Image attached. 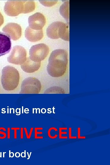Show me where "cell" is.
<instances>
[{
  "instance_id": "10",
  "label": "cell",
  "mask_w": 110,
  "mask_h": 165,
  "mask_svg": "<svg viewBox=\"0 0 110 165\" xmlns=\"http://www.w3.org/2000/svg\"><path fill=\"white\" fill-rule=\"evenodd\" d=\"M11 48V42L9 36L0 31V57L8 53Z\"/></svg>"
},
{
  "instance_id": "6",
  "label": "cell",
  "mask_w": 110,
  "mask_h": 165,
  "mask_svg": "<svg viewBox=\"0 0 110 165\" xmlns=\"http://www.w3.org/2000/svg\"><path fill=\"white\" fill-rule=\"evenodd\" d=\"M5 13L10 16H16L24 13V0H8L4 7Z\"/></svg>"
},
{
  "instance_id": "13",
  "label": "cell",
  "mask_w": 110,
  "mask_h": 165,
  "mask_svg": "<svg viewBox=\"0 0 110 165\" xmlns=\"http://www.w3.org/2000/svg\"><path fill=\"white\" fill-rule=\"evenodd\" d=\"M60 13L62 16L69 23V1H66L60 6Z\"/></svg>"
},
{
  "instance_id": "8",
  "label": "cell",
  "mask_w": 110,
  "mask_h": 165,
  "mask_svg": "<svg viewBox=\"0 0 110 165\" xmlns=\"http://www.w3.org/2000/svg\"><path fill=\"white\" fill-rule=\"evenodd\" d=\"M29 27L31 29L39 30L42 29L46 23L44 15L40 13H36L28 18Z\"/></svg>"
},
{
  "instance_id": "19",
  "label": "cell",
  "mask_w": 110,
  "mask_h": 165,
  "mask_svg": "<svg viewBox=\"0 0 110 165\" xmlns=\"http://www.w3.org/2000/svg\"><path fill=\"white\" fill-rule=\"evenodd\" d=\"M2 130H3L5 131H6V129L4 127H0V134L2 135V136L0 137V139H5L7 137L6 133L5 132L2 131Z\"/></svg>"
},
{
  "instance_id": "20",
  "label": "cell",
  "mask_w": 110,
  "mask_h": 165,
  "mask_svg": "<svg viewBox=\"0 0 110 165\" xmlns=\"http://www.w3.org/2000/svg\"><path fill=\"white\" fill-rule=\"evenodd\" d=\"M77 138L79 139H84L86 138L85 136H82L81 135V128L78 127L77 129Z\"/></svg>"
},
{
  "instance_id": "22",
  "label": "cell",
  "mask_w": 110,
  "mask_h": 165,
  "mask_svg": "<svg viewBox=\"0 0 110 165\" xmlns=\"http://www.w3.org/2000/svg\"><path fill=\"white\" fill-rule=\"evenodd\" d=\"M11 130H14V139L17 138V130H20V127H11Z\"/></svg>"
},
{
  "instance_id": "2",
  "label": "cell",
  "mask_w": 110,
  "mask_h": 165,
  "mask_svg": "<svg viewBox=\"0 0 110 165\" xmlns=\"http://www.w3.org/2000/svg\"><path fill=\"white\" fill-rule=\"evenodd\" d=\"M19 80V72L15 68L7 65L2 69L1 82L4 90L7 91L14 90L17 87Z\"/></svg>"
},
{
  "instance_id": "9",
  "label": "cell",
  "mask_w": 110,
  "mask_h": 165,
  "mask_svg": "<svg viewBox=\"0 0 110 165\" xmlns=\"http://www.w3.org/2000/svg\"><path fill=\"white\" fill-rule=\"evenodd\" d=\"M2 30L13 40L18 39L21 35V28L19 24L16 23H8L2 28Z\"/></svg>"
},
{
  "instance_id": "4",
  "label": "cell",
  "mask_w": 110,
  "mask_h": 165,
  "mask_svg": "<svg viewBox=\"0 0 110 165\" xmlns=\"http://www.w3.org/2000/svg\"><path fill=\"white\" fill-rule=\"evenodd\" d=\"M49 50L46 44L41 43L32 46L29 50L30 59L36 62H40L47 56Z\"/></svg>"
},
{
  "instance_id": "1",
  "label": "cell",
  "mask_w": 110,
  "mask_h": 165,
  "mask_svg": "<svg viewBox=\"0 0 110 165\" xmlns=\"http://www.w3.org/2000/svg\"><path fill=\"white\" fill-rule=\"evenodd\" d=\"M68 54L64 49L53 50L48 59L47 71L52 77H58L63 76L66 73L68 63Z\"/></svg>"
},
{
  "instance_id": "5",
  "label": "cell",
  "mask_w": 110,
  "mask_h": 165,
  "mask_svg": "<svg viewBox=\"0 0 110 165\" xmlns=\"http://www.w3.org/2000/svg\"><path fill=\"white\" fill-rule=\"evenodd\" d=\"M41 89L40 81L34 77H29L24 79L21 83L20 93L38 94Z\"/></svg>"
},
{
  "instance_id": "25",
  "label": "cell",
  "mask_w": 110,
  "mask_h": 165,
  "mask_svg": "<svg viewBox=\"0 0 110 165\" xmlns=\"http://www.w3.org/2000/svg\"><path fill=\"white\" fill-rule=\"evenodd\" d=\"M20 138L23 139L24 138V128L23 127L20 128Z\"/></svg>"
},
{
  "instance_id": "18",
  "label": "cell",
  "mask_w": 110,
  "mask_h": 165,
  "mask_svg": "<svg viewBox=\"0 0 110 165\" xmlns=\"http://www.w3.org/2000/svg\"><path fill=\"white\" fill-rule=\"evenodd\" d=\"M24 130L27 138L30 139L31 138L32 133L34 129V128H31L29 133L28 132V130L26 127H24Z\"/></svg>"
},
{
  "instance_id": "12",
  "label": "cell",
  "mask_w": 110,
  "mask_h": 165,
  "mask_svg": "<svg viewBox=\"0 0 110 165\" xmlns=\"http://www.w3.org/2000/svg\"><path fill=\"white\" fill-rule=\"evenodd\" d=\"M40 66L41 62H35L31 60L29 57H27L25 61L20 65L22 70L28 73H33L37 71Z\"/></svg>"
},
{
  "instance_id": "23",
  "label": "cell",
  "mask_w": 110,
  "mask_h": 165,
  "mask_svg": "<svg viewBox=\"0 0 110 165\" xmlns=\"http://www.w3.org/2000/svg\"><path fill=\"white\" fill-rule=\"evenodd\" d=\"M4 23V18L3 16L0 12V27Z\"/></svg>"
},
{
  "instance_id": "26",
  "label": "cell",
  "mask_w": 110,
  "mask_h": 165,
  "mask_svg": "<svg viewBox=\"0 0 110 165\" xmlns=\"http://www.w3.org/2000/svg\"><path fill=\"white\" fill-rule=\"evenodd\" d=\"M15 156L16 157H18L20 156V154L18 152H16L15 154Z\"/></svg>"
},
{
  "instance_id": "14",
  "label": "cell",
  "mask_w": 110,
  "mask_h": 165,
  "mask_svg": "<svg viewBox=\"0 0 110 165\" xmlns=\"http://www.w3.org/2000/svg\"><path fill=\"white\" fill-rule=\"evenodd\" d=\"M58 129L54 127H52L49 128L48 131V135L50 138L54 139L57 138L58 134L56 133L58 131Z\"/></svg>"
},
{
  "instance_id": "15",
  "label": "cell",
  "mask_w": 110,
  "mask_h": 165,
  "mask_svg": "<svg viewBox=\"0 0 110 165\" xmlns=\"http://www.w3.org/2000/svg\"><path fill=\"white\" fill-rule=\"evenodd\" d=\"M68 130L67 127H60L59 128V138L60 139H67L68 137L65 135L67 134V132L65 130Z\"/></svg>"
},
{
  "instance_id": "17",
  "label": "cell",
  "mask_w": 110,
  "mask_h": 165,
  "mask_svg": "<svg viewBox=\"0 0 110 165\" xmlns=\"http://www.w3.org/2000/svg\"><path fill=\"white\" fill-rule=\"evenodd\" d=\"M40 3L46 6H51L55 5L57 2L56 0H39Z\"/></svg>"
},
{
  "instance_id": "16",
  "label": "cell",
  "mask_w": 110,
  "mask_h": 165,
  "mask_svg": "<svg viewBox=\"0 0 110 165\" xmlns=\"http://www.w3.org/2000/svg\"><path fill=\"white\" fill-rule=\"evenodd\" d=\"M35 134L34 138L35 139H42L43 138V136H40L42 134L43 132L41 130H43L42 127H35L34 128Z\"/></svg>"
},
{
  "instance_id": "21",
  "label": "cell",
  "mask_w": 110,
  "mask_h": 165,
  "mask_svg": "<svg viewBox=\"0 0 110 165\" xmlns=\"http://www.w3.org/2000/svg\"><path fill=\"white\" fill-rule=\"evenodd\" d=\"M72 129L71 127L68 128V138L70 139H76L77 137L76 136H73L72 135Z\"/></svg>"
},
{
  "instance_id": "3",
  "label": "cell",
  "mask_w": 110,
  "mask_h": 165,
  "mask_svg": "<svg viewBox=\"0 0 110 165\" xmlns=\"http://www.w3.org/2000/svg\"><path fill=\"white\" fill-rule=\"evenodd\" d=\"M46 34L53 39L61 38L65 41H69L68 25L61 21H55L50 24L46 29Z\"/></svg>"
},
{
  "instance_id": "11",
  "label": "cell",
  "mask_w": 110,
  "mask_h": 165,
  "mask_svg": "<svg viewBox=\"0 0 110 165\" xmlns=\"http://www.w3.org/2000/svg\"><path fill=\"white\" fill-rule=\"evenodd\" d=\"M25 36L26 39L31 42H35L41 39L43 37V30H37L27 27L25 31Z\"/></svg>"
},
{
  "instance_id": "24",
  "label": "cell",
  "mask_w": 110,
  "mask_h": 165,
  "mask_svg": "<svg viewBox=\"0 0 110 165\" xmlns=\"http://www.w3.org/2000/svg\"><path fill=\"white\" fill-rule=\"evenodd\" d=\"M7 138L9 139L10 138V128H7Z\"/></svg>"
},
{
  "instance_id": "7",
  "label": "cell",
  "mask_w": 110,
  "mask_h": 165,
  "mask_svg": "<svg viewBox=\"0 0 110 165\" xmlns=\"http://www.w3.org/2000/svg\"><path fill=\"white\" fill-rule=\"evenodd\" d=\"M27 58V51L23 46H16L13 47L12 51L7 57L8 61L15 64H23Z\"/></svg>"
}]
</instances>
